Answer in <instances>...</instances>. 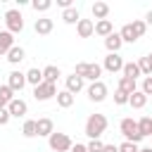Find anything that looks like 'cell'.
I'll return each mask as SVG.
<instances>
[{"label":"cell","instance_id":"6da1fadb","mask_svg":"<svg viewBox=\"0 0 152 152\" xmlns=\"http://www.w3.org/2000/svg\"><path fill=\"white\" fill-rule=\"evenodd\" d=\"M107 116L104 114H90L88 119H86V135L90 138V140H100L102 138V133L107 131Z\"/></svg>","mask_w":152,"mask_h":152},{"label":"cell","instance_id":"7a4b0ae2","mask_svg":"<svg viewBox=\"0 0 152 152\" xmlns=\"http://www.w3.org/2000/svg\"><path fill=\"white\" fill-rule=\"evenodd\" d=\"M74 74L76 76H81L83 81H90V83H95V81H100V76H102V66L100 64H90V62H78L76 64V69H74Z\"/></svg>","mask_w":152,"mask_h":152},{"label":"cell","instance_id":"3957f363","mask_svg":"<svg viewBox=\"0 0 152 152\" xmlns=\"http://www.w3.org/2000/svg\"><path fill=\"white\" fill-rule=\"evenodd\" d=\"M119 131H121L124 140H128V142H135V145H138V142L142 140V135H140V131H138V121H135V119H131V116L121 119Z\"/></svg>","mask_w":152,"mask_h":152},{"label":"cell","instance_id":"277c9868","mask_svg":"<svg viewBox=\"0 0 152 152\" xmlns=\"http://www.w3.org/2000/svg\"><path fill=\"white\" fill-rule=\"evenodd\" d=\"M48 145H50L52 152H69L74 147V142H71V138L66 133H52L48 138Z\"/></svg>","mask_w":152,"mask_h":152},{"label":"cell","instance_id":"5b68a950","mask_svg":"<svg viewBox=\"0 0 152 152\" xmlns=\"http://www.w3.org/2000/svg\"><path fill=\"white\" fill-rule=\"evenodd\" d=\"M5 26H7L10 33H21V28H24V17H21V12H19V10H7V12H5Z\"/></svg>","mask_w":152,"mask_h":152},{"label":"cell","instance_id":"8992f818","mask_svg":"<svg viewBox=\"0 0 152 152\" xmlns=\"http://www.w3.org/2000/svg\"><path fill=\"white\" fill-rule=\"evenodd\" d=\"M124 57L119 55V52H109L107 57H104V62H102V69L104 71H109V74H119V71H124Z\"/></svg>","mask_w":152,"mask_h":152},{"label":"cell","instance_id":"52a82bcc","mask_svg":"<svg viewBox=\"0 0 152 152\" xmlns=\"http://www.w3.org/2000/svg\"><path fill=\"white\" fill-rule=\"evenodd\" d=\"M57 93H59L57 86H55V83H45V81L33 88V97H36L38 102H45V100H50V97H57Z\"/></svg>","mask_w":152,"mask_h":152},{"label":"cell","instance_id":"ba28073f","mask_svg":"<svg viewBox=\"0 0 152 152\" xmlns=\"http://www.w3.org/2000/svg\"><path fill=\"white\" fill-rule=\"evenodd\" d=\"M86 93H88V100H90V102H104V100H107V86H104L102 81L90 83V86L86 88Z\"/></svg>","mask_w":152,"mask_h":152},{"label":"cell","instance_id":"9c48e42d","mask_svg":"<svg viewBox=\"0 0 152 152\" xmlns=\"http://www.w3.org/2000/svg\"><path fill=\"white\" fill-rule=\"evenodd\" d=\"M7 112H10V116L24 119V116H26V112H28V104H26L21 97H14V100L10 102V107H7Z\"/></svg>","mask_w":152,"mask_h":152},{"label":"cell","instance_id":"30bf717a","mask_svg":"<svg viewBox=\"0 0 152 152\" xmlns=\"http://www.w3.org/2000/svg\"><path fill=\"white\" fill-rule=\"evenodd\" d=\"M7 86H10L14 93H21V88L26 86V74H21V71H10V76H7Z\"/></svg>","mask_w":152,"mask_h":152},{"label":"cell","instance_id":"8fae6325","mask_svg":"<svg viewBox=\"0 0 152 152\" xmlns=\"http://www.w3.org/2000/svg\"><path fill=\"white\" fill-rule=\"evenodd\" d=\"M76 33H78V38H90L95 33V21L93 19H81L76 24Z\"/></svg>","mask_w":152,"mask_h":152},{"label":"cell","instance_id":"7c38bea8","mask_svg":"<svg viewBox=\"0 0 152 152\" xmlns=\"http://www.w3.org/2000/svg\"><path fill=\"white\" fill-rule=\"evenodd\" d=\"M36 128H38V135H43V138H50V135L55 133V124H52L50 116L38 119V121H36Z\"/></svg>","mask_w":152,"mask_h":152},{"label":"cell","instance_id":"4fadbf2b","mask_svg":"<svg viewBox=\"0 0 152 152\" xmlns=\"http://www.w3.org/2000/svg\"><path fill=\"white\" fill-rule=\"evenodd\" d=\"M33 28H36V33H38V36H48V33H52L55 21H52V19H48V17H40V19H36Z\"/></svg>","mask_w":152,"mask_h":152},{"label":"cell","instance_id":"5bb4252c","mask_svg":"<svg viewBox=\"0 0 152 152\" xmlns=\"http://www.w3.org/2000/svg\"><path fill=\"white\" fill-rule=\"evenodd\" d=\"M86 88V81L81 78V76H76V74H71V76H66V90L71 93V95H76V93H81Z\"/></svg>","mask_w":152,"mask_h":152},{"label":"cell","instance_id":"9a60e30c","mask_svg":"<svg viewBox=\"0 0 152 152\" xmlns=\"http://www.w3.org/2000/svg\"><path fill=\"white\" fill-rule=\"evenodd\" d=\"M14 48V33L10 31H0V55L7 57V52Z\"/></svg>","mask_w":152,"mask_h":152},{"label":"cell","instance_id":"2e32d148","mask_svg":"<svg viewBox=\"0 0 152 152\" xmlns=\"http://www.w3.org/2000/svg\"><path fill=\"white\" fill-rule=\"evenodd\" d=\"M90 12H93V19L102 21V19H107V17H109V5H107V2H93Z\"/></svg>","mask_w":152,"mask_h":152},{"label":"cell","instance_id":"e0dca14e","mask_svg":"<svg viewBox=\"0 0 152 152\" xmlns=\"http://www.w3.org/2000/svg\"><path fill=\"white\" fill-rule=\"evenodd\" d=\"M95 33H97V36H102V38H107V36H112V33H114V24H112L109 19L95 21Z\"/></svg>","mask_w":152,"mask_h":152},{"label":"cell","instance_id":"ac0fdd59","mask_svg":"<svg viewBox=\"0 0 152 152\" xmlns=\"http://www.w3.org/2000/svg\"><path fill=\"white\" fill-rule=\"evenodd\" d=\"M121 45H124V40H121V36H119L116 31H114L112 36H107V38H104V48H107L109 52H119V50H121Z\"/></svg>","mask_w":152,"mask_h":152},{"label":"cell","instance_id":"d6986e66","mask_svg":"<svg viewBox=\"0 0 152 152\" xmlns=\"http://www.w3.org/2000/svg\"><path fill=\"white\" fill-rule=\"evenodd\" d=\"M59 76H62V71H59V66H55V64H48V66L43 69V81H45V83H57Z\"/></svg>","mask_w":152,"mask_h":152},{"label":"cell","instance_id":"ffe728a7","mask_svg":"<svg viewBox=\"0 0 152 152\" xmlns=\"http://www.w3.org/2000/svg\"><path fill=\"white\" fill-rule=\"evenodd\" d=\"M128 104H131L133 109H142V107L147 104V95H145L142 90H135V93L128 97Z\"/></svg>","mask_w":152,"mask_h":152},{"label":"cell","instance_id":"44dd1931","mask_svg":"<svg viewBox=\"0 0 152 152\" xmlns=\"http://www.w3.org/2000/svg\"><path fill=\"white\" fill-rule=\"evenodd\" d=\"M12 100H14V90L10 86H0V109H7Z\"/></svg>","mask_w":152,"mask_h":152},{"label":"cell","instance_id":"7402d4cb","mask_svg":"<svg viewBox=\"0 0 152 152\" xmlns=\"http://www.w3.org/2000/svg\"><path fill=\"white\" fill-rule=\"evenodd\" d=\"M121 74H124L126 78H131V81H138V76H142V74H140V69H138V62H126Z\"/></svg>","mask_w":152,"mask_h":152},{"label":"cell","instance_id":"603a6c76","mask_svg":"<svg viewBox=\"0 0 152 152\" xmlns=\"http://www.w3.org/2000/svg\"><path fill=\"white\" fill-rule=\"evenodd\" d=\"M26 83H31L33 88L40 86V83H43V69H38V66L28 69V71H26Z\"/></svg>","mask_w":152,"mask_h":152},{"label":"cell","instance_id":"cb8c5ba5","mask_svg":"<svg viewBox=\"0 0 152 152\" xmlns=\"http://www.w3.org/2000/svg\"><path fill=\"white\" fill-rule=\"evenodd\" d=\"M24 57H26V52H24V48H21V45H14V48L7 52V62H10V64H19Z\"/></svg>","mask_w":152,"mask_h":152},{"label":"cell","instance_id":"d4e9b609","mask_svg":"<svg viewBox=\"0 0 152 152\" xmlns=\"http://www.w3.org/2000/svg\"><path fill=\"white\" fill-rule=\"evenodd\" d=\"M119 36H121V40H124V43H135V40H138V36H135V31H133V26H131V24H124V26H121V31H119Z\"/></svg>","mask_w":152,"mask_h":152},{"label":"cell","instance_id":"484cf974","mask_svg":"<svg viewBox=\"0 0 152 152\" xmlns=\"http://www.w3.org/2000/svg\"><path fill=\"white\" fill-rule=\"evenodd\" d=\"M57 104H59L62 109H69V107L74 104V95H71L69 90H59V93H57Z\"/></svg>","mask_w":152,"mask_h":152},{"label":"cell","instance_id":"4316f807","mask_svg":"<svg viewBox=\"0 0 152 152\" xmlns=\"http://www.w3.org/2000/svg\"><path fill=\"white\" fill-rule=\"evenodd\" d=\"M62 19H64V24H78L81 21V14H78L76 7H69V10L62 12Z\"/></svg>","mask_w":152,"mask_h":152},{"label":"cell","instance_id":"83f0119b","mask_svg":"<svg viewBox=\"0 0 152 152\" xmlns=\"http://www.w3.org/2000/svg\"><path fill=\"white\" fill-rule=\"evenodd\" d=\"M119 90H124V93H128V95H133L135 90H138V86H135V81H131V78H126V76H121L119 78V86H116Z\"/></svg>","mask_w":152,"mask_h":152},{"label":"cell","instance_id":"f1b7e54d","mask_svg":"<svg viewBox=\"0 0 152 152\" xmlns=\"http://www.w3.org/2000/svg\"><path fill=\"white\" fill-rule=\"evenodd\" d=\"M138 131H140V135H142V138L152 135V116H142V119L138 121Z\"/></svg>","mask_w":152,"mask_h":152},{"label":"cell","instance_id":"f546056e","mask_svg":"<svg viewBox=\"0 0 152 152\" xmlns=\"http://www.w3.org/2000/svg\"><path fill=\"white\" fill-rule=\"evenodd\" d=\"M21 133H24L26 138H36V135H38L36 121H33V119H26V121H24V126H21Z\"/></svg>","mask_w":152,"mask_h":152},{"label":"cell","instance_id":"4dcf8cb0","mask_svg":"<svg viewBox=\"0 0 152 152\" xmlns=\"http://www.w3.org/2000/svg\"><path fill=\"white\" fill-rule=\"evenodd\" d=\"M138 69H140L142 76H152V62H150V57H140L138 59Z\"/></svg>","mask_w":152,"mask_h":152},{"label":"cell","instance_id":"1f68e13d","mask_svg":"<svg viewBox=\"0 0 152 152\" xmlns=\"http://www.w3.org/2000/svg\"><path fill=\"white\" fill-rule=\"evenodd\" d=\"M131 26H133V31H135V36H138V38H142V36H145V31H147L145 19H133V21H131Z\"/></svg>","mask_w":152,"mask_h":152},{"label":"cell","instance_id":"d6a6232c","mask_svg":"<svg viewBox=\"0 0 152 152\" xmlns=\"http://www.w3.org/2000/svg\"><path fill=\"white\" fill-rule=\"evenodd\" d=\"M31 7H33L36 12H48V10L52 7V2H50V0H33Z\"/></svg>","mask_w":152,"mask_h":152},{"label":"cell","instance_id":"836d02e7","mask_svg":"<svg viewBox=\"0 0 152 152\" xmlns=\"http://www.w3.org/2000/svg\"><path fill=\"white\" fill-rule=\"evenodd\" d=\"M128 97H131L128 93H124V90H119V88L114 90V104H128Z\"/></svg>","mask_w":152,"mask_h":152},{"label":"cell","instance_id":"e575fe53","mask_svg":"<svg viewBox=\"0 0 152 152\" xmlns=\"http://www.w3.org/2000/svg\"><path fill=\"white\" fill-rule=\"evenodd\" d=\"M119 152H140V147H138L135 142H128V140H124V142L119 145Z\"/></svg>","mask_w":152,"mask_h":152},{"label":"cell","instance_id":"d590c367","mask_svg":"<svg viewBox=\"0 0 152 152\" xmlns=\"http://www.w3.org/2000/svg\"><path fill=\"white\" fill-rule=\"evenodd\" d=\"M86 147H88V152H102L104 150V142L102 140H90Z\"/></svg>","mask_w":152,"mask_h":152},{"label":"cell","instance_id":"8d00e7d4","mask_svg":"<svg viewBox=\"0 0 152 152\" xmlns=\"http://www.w3.org/2000/svg\"><path fill=\"white\" fill-rule=\"evenodd\" d=\"M140 90H142L147 97L152 95V76H145V78H142V88H140Z\"/></svg>","mask_w":152,"mask_h":152},{"label":"cell","instance_id":"74e56055","mask_svg":"<svg viewBox=\"0 0 152 152\" xmlns=\"http://www.w3.org/2000/svg\"><path fill=\"white\" fill-rule=\"evenodd\" d=\"M10 119H12V116H10V112H7V109H0V126H7V124H10Z\"/></svg>","mask_w":152,"mask_h":152},{"label":"cell","instance_id":"f35d334b","mask_svg":"<svg viewBox=\"0 0 152 152\" xmlns=\"http://www.w3.org/2000/svg\"><path fill=\"white\" fill-rule=\"evenodd\" d=\"M69 152H88V147H86V145H81V142H76V145H74Z\"/></svg>","mask_w":152,"mask_h":152},{"label":"cell","instance_id":"ab89813d","mask_svg":"<svg viewBox=\"0 0 152 152\" xmlns=\"http://www.w3.org/2000/svg\"><path fill=\"white\" fill-rule=\"evenodd\" d=\"M57 5H59L62 10H69V7H74V5H71V0H57Z\"/></svg>","mask_w":152,"mask_h":152},{"label":"cell","instance_id":"60d3db41","mask_svg":"<svg viewBox=\"0 0 152 152\" xmlns=\"http://www.w3.org/2000/svg\"><path fill=\"white\" fill-rule=\"evenodd\" d=\"M102 152H119V145H104Z\"/></svg>","mask_w":152,"mask_h":152},{"label":"cell","instance_id":"b9f144b4","mask_svg":"<svg viewBox=\"0 0 152 152\" xmlns=\"http://www.w3.org/2000/svg\"><path fill=\"white\" fill-rule=\"evenodd\" d=\"M145 24H147V26H152V10L145 14Z\"/></svg>","mask_w":152,"mask_h":152},{"label":"cell","instance_id":"7bdbcfd3","mask_svg":"<svg viewBox=\"0 0 152 152\" xmlns=\"http://www.w3.org/2000/svg\"><path fill=\"white\" fill-rule=\"evenodd\" d=\"M140 152H152V147H140Z\"/></svg>","mask_w":152,"mask_h":152},{"label":"cell","instance_id":"ee69618b","mask_svg":"<svg viewBox=\"0 0 152 152\" xmlns=\"http://www.w3.org/2000/svg\"><path fill=\"white\" fill-rule=\"evenodd\" d=\"M147 57H150V62H152V52H150V55H147Z\"/></svg>","mask_w":152,"mask_h":152},{"label":"cell","instance_id":"f6af8a7d","mask_svg":"<svg viewBox=\"0 0 152 152\" xmlns=\"http://www.w3.org/2000/svg\"><path fill=\"white\" fill-rule=\"evenodd\" d=\"M150 147H152V145H150Z\"/></svg>","mask_w":152,"mask_h":152}]
</instances>
